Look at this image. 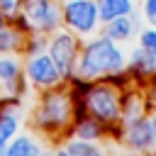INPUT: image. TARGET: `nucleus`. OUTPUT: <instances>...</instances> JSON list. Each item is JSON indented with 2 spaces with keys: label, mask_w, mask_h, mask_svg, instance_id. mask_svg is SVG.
Returning <instances> with one entry per match:
<instances>
[{
  "label": "nucleus",
  "mask_w": 156,
  "mask_h": 156,
  "mask_svg": "<svg viewBox=\"0 0 156 156\" xmlns=\"http://www.w3.org/2000/svg\"><path fill=\"white\" fill-rule=\"evenodd\" d=\"M139 41H141V46H144L146 51H151V54L156 56V27H154V29H144V32L139 34Z\"/></svg>",
  "instance_id": "a211bd4d"
},
{
  "label": "nucleus",
  "mask_w": 156,
  "mask_h": 156,
  "mask_svg": "<svg viewBox=\"0 0 156 156\" xmlns=\"http://www.w3.org/2000/svg\"><path fill=\"white\" fill-rule=\"evenodd\" d=\"M22 76V63L17 56H0V85H5L7 90H12V85H17Z\"/></svg>",
  "instance_id": "9d476101"
},
{
  "label": "nucleus",
  "mask_w": 156,
  "mask_h": 156,
  "mask_svg": "<svg viewBox=\"0 0 156 156\" xmlns=\"http://www.w3.org/2000/svg\"><path fill=\"white\" fill-rule=\"evenodd\" d=\"M151 98L156 100V80H154V85H151Z\"/></svg>",
  "instance_id": "412c9836"
},
{
  "label": "nucleus",
  "mask_w": 156,
  "mask_h": 156,
  "mask_svg": "<svg viewBox=\"0 0 156 156\" xmlns=\"http://www.w3.org/2000/svg\"><path fill=\"white\" fill-rule=\"evenodd\" d=\"M49 54L54 58V63L58 66L61 76H68L76 66V58H78V44H76V37L68 34V32H58L51 41H49Z\"/></svg>",
  "instance_id": "0eeeda50"
},
{
  "label": "nucleus",
  "mask_w": 156,
  "mask_h": 156,
  "mask_svg": "<svg viewBox=\"0 0 156 156\" xmlns=\"http://www.w3.org/2000/svg\"><path fill=\"white\" fill-rule=\"evenodd\" d=\"M20 129V117L15 110H5L0 115V154H5V146L10 144V139L17 134Z\"/></svg>",
  "instance_id": "9b49d317"
},
{
  "label": "nucleus",
  "mask_w": 156,
  "mask_h": 156,
  "mask_svg": "<svg viewBox=\"0 0 156 156\" xmlns=\"http://www.w3.org/2000/svg\"><path fill=\"white\" fill-rule=\"evenodd\" d=\"M105 24H107V37H112L115 41L129 39L132 32H134V20L129 15H119V17L110 20V22H105Z\"/></svg>",
  "instance_id": "f8f14e48"
},
{
  "label": "nucleus",
  "mask_w": 156,
  "mask_h": 156,
  "mask_svg": "<svg viewBox=\"0 0 156 156\" xmlns=\"http://www.w3.org/2000/svg\"><path fill=\"white\" fill-rule=\"evenodd\" d=\"M5 154H12V156H20V154H41V146H39L32 136L22 134V136H15V139L5 146Z\"/></svg>",
  "instance_id": "2eb2a0df"
},
{
  "label": "nucleus",
  "mask_w": 156,
  "mask_h": 156,
  "mask_svg": "<svg viewBox=\"0 0 156 156\" xmlns=\"http://www.w3.org/2000/svg\"><path fill=\"white\" fill-rule=\"evenodd\" d=\"M127 132H124V139L132 149L136 151H146V149H154L156 144V132H154V124L151 119H146L144 115L141 117H134L132 122H124Z\"/></svg>",
  "instance_id": "6e6552de"
},
{
  "label": "nucleus",
  "mask_w": 156,
  "mask_h": 156,
  "mask_svg": "<svg viewBox=\"0 0 156 156\" xmlns=\"http://www.w3.org/2000/svg\"><path fill=\"white\" fill-rule=\"evenodd\" d=\"M144 17L151 27H156V0H144Z\"/></svg>",
  "instance_id": "aec40b11"
},
{
  "label": "nucleus",
  "mask_w": 156,
  "mask_h": 156,
  "mask_svg": "<svg viewBox=\"0 0 156 156\" xmlns=\"http://www.w3.org/2000/svg\"><path fill=\"white\" fill-rule=\"evenodd\" d=\"M61 12H63V22L78 34H93L98 29L100 15L95 0H66Z\"/></svg>",
  "instance_id": "7ed1b4c3"
},
{
  "label": "nucleus",
  "mask_w": 156,
  "mask_h": 156,
  "mask_svg": "<svg viewBox=\"0 0 156 156\" xmlns=\"http://www.w3.org/2000/svg\"><path fill=\"white\" fill-rule=\"evenodd\" d=\"M68 119H71V98L63 93H49L37 110V124L44 129H58Z\"/></svg>",
  "instance_id": "39448f33"
},
{
  "label": "nucleus",
  "mask_w": 156,
  "mask_h": 156,
  "mask_svg": "<svg viewBox=\"0 0 156 156\" xmlns=\"http://www.w3.org/2000/svg\"><path fill=\"white\" fill-rule=\"evenodd\" d=\"M129 63H132V68L139 71L141 76H151V73H156V56H154L151 51H146L144 46H139V49L132 51Z\"/></svg>",
  "instance_id": "ddd939ff"
},
{
  "label": "nucleus",
  "mask_w": 156,
  "mask_h": 156,
  "mask_svg": "<svg viewBox=\"0 0 156 156\" xmlns=\"http://www.w3.org/2000/svg\"><path fill=\"white\" fill-rule=\"evenodd\" d=\"M151 124H154V132H156V112H154V117H151Z\"/></svg>",
  "instance_id": "4be33fe9"
},
{
  "label": "nucleus",
  "mask_w": 156,
  "mask_h": 156,
  "mask_svg": "<svg viewBox=\"0 0 156 156\" xmlns=\"http://www.w3.org/2000/svg\"><path fill=\"white\" fill-rule=\"evenodd\" d=\"M20 41H22L20 29H17V27H12V24L5 20V15H0V51L17 49V46H20Z\"/></svg>",
  "instance_id": "4468645a"
},
{
  "label": "nucleus",
  "mask_w": 156,
  "mask_h": 156,
  "mask_svg": "<svg viewBox=\"0 0 156 156\" xmlns=\"http://www.w3.org/2000/svg\"><path fill=\"white\" fill-rule=\"evenodd\" d=\"M27 78L37 85V88H56L61 80V71L54 63L49 51H37L32 54V58L27 61Z\"/></svg>",
  "instance_id": "423d86ee"
},
{
  "label": "nucleus",
  "mask_w": 156,
  "mask_h": 156,
  "mask_svg": "<svg viewBox=\"0 0 156 156\" xmlns=\"http://www.w3.org/2000/svg\"><path fill=\"white\" fill-rule=\"evenodd\" d=\"M76 134L80 136V139H90V141H98L100 136H102V122H98L95 117L93 119H80L78 122V127H76Z\"/></svg>",
  "instance_id": "dca6fc26"
},
{
  "label": "nucleus",
  "mask_w": 156,
  "mask_h": 156,
  "mask_svg": "<svg viewBox=\"0 0 156 156\" xmlns=\"http://www.w3.org/2000/svg\"><path fill=\"white\" fill-rule=\"evenodd\" d=\"M134 2L132 0H98V15L100 22H110L119 15H132Z\"/></svg>",
  "instance_id": "1a4fd4ad"
},
{
  "label": "nucleus",
  "mask_w": 156,
  "mask_h": 156,
  "mask_svg": "<svg viewBox=\"0 0 156 156\" xmlns=\"http://www.w3.org/2000/svg\"><path fill=\"white\" fill-rule=\"evenodd\" d=\"M20 5H22V0H0V15L12 17V15H17Z\"/></svg>",
  "instance_id": "6ab92c4d"
},
{
  "label": "nucleus",
  "mask_w": 156,
  "mask_h": 156,
  "mask_svg": "<svg viewBox=\"0 0 156 156\" xmlns=\"http://www.w3.org/2000/svg\"><path fill=\"white\" fill-rule=\"evenodd\" d=\"M22 20L34 32H54L63 22V12L56 0H22Z\"/></svg>",
  "instance_id": "f03ea898"
},
{
  "label": "nucleus",
  "mask_w": 156,
  "mask_h": 156,
  "mask_svg": "<svg viewBox=\"0 0 156 156\" xmlns=\"http://www.w3.org/2000/svg\"><path fill=\"white\" fill-rule=\"evenodd\" d=\"M78 63V76L83 80H93L98 76H110V73H119L127 61H124V54L119 51L117 41L112 37H100V39H93L90 44H85L80 58H76Z\"/></svg>",
  "instance_id": "f257e3e1"
},
{
  "label": "nucleus",
  "mask_w": 156,
  "mask_h": 156,
  "mask_svg": "<svg viewBox=\"0 0 156 156\" xmlns=\"http://www.w3.org/2000/svg\"><path fill=\"white\" fill-rule=\"evenodd\" d=\"M61 154H100V146H95L90 139H71L68 144H63L58 149Z\"/></svg>",
  "instance_id": "f3484780"
},
{
  "label": "nucleus",
  "mask_w": 156,
  "mask_h": 156,
  "mask_svg": "<svg viewBox=\"0 0 156 156\" xmlns=\"http://www.w3.org/2000/svg\"><path fill=\"white\" fill-rule=\"evenodd\" d=\"M85 105H88L90 115L102 124L117 122V117H119V98H117L115 88H110V85H93L85 95Z\"/></svg>",
  "instance_id": "20e7f679"
}]
</instances>
